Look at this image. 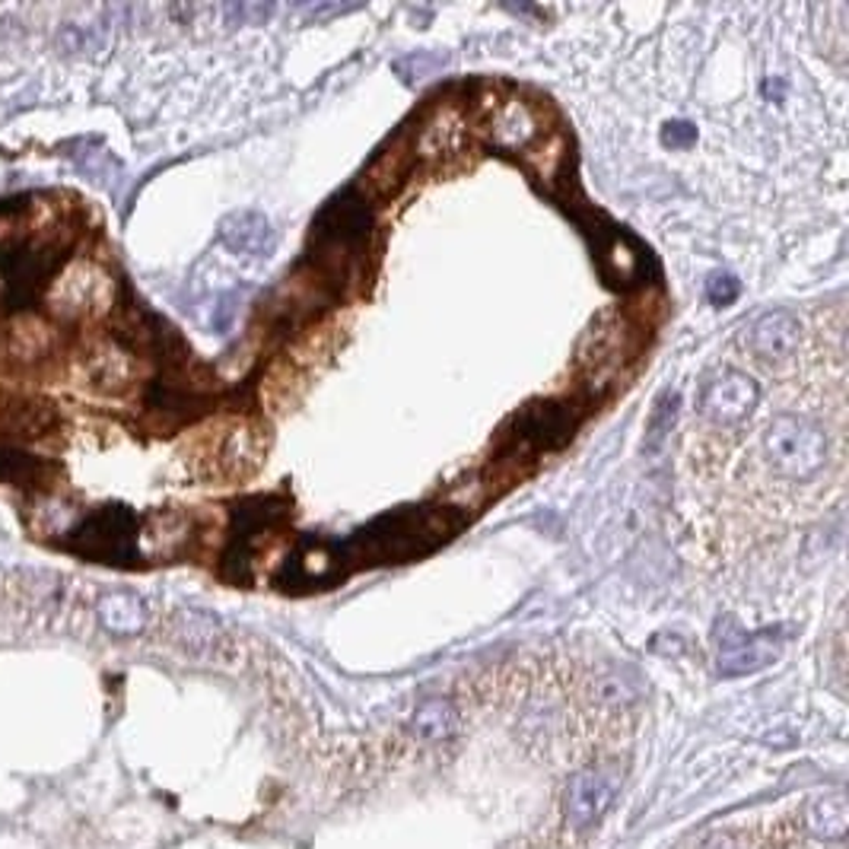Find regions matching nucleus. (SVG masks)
<instances>
[{"mask_svg":"<svg viewBox=\"0 0 849 849\" xmlns=\"http://www.w3.org/2000/svg\"><path fill=\"white\" fill-rule=\"evenodd\" d=\"M459 512L449 507L442 510H401L376 519L369 529L357 532L344 548L340 558L360 566H382V563H405V560L423 558L442 541H449L461 529Z\"/></svg>","mask_w":849,"mask_h":849,"instance_id":"1","label":"nucleus"},{"mask_svg":"<svg viewBox=\"0 0 849 849\" xmlns=\"http://www.w3.org/2000/svg\"><path fill=\"white\" fill-rule=\"evenodd\" d=\"M372 233V214L366 207V197L357 192H344L321 207L313 223V262L325 274H344L347 262L364 255Z\"/></svg>","mask_w":849,"mask_h":849,"instance_id":"2","label":"nucleus"},{"mask_svg":"<svg viewBox=\"0 0 849 849\" xmlns=\"http://www.w3.org/2000/svg\"><path fill=\"white\" fill-rule=\"evenodd\" d=\"M760 449L770 471L786 481H808L827 464L825 430L796 413H777L760 437Z\"/></svg>","mask_w":849,"mask_h":849,"instance_id":"3","label":"nucleus"},{"mask_svg":"<svg viewBox=\"0 0 849 849\" xmlns=\"http://www.w3.org/2000/svg\"><path fill=\"white\" fill-rule=\"evenodd\" d=\"M290 512V500L284 493H270V497H255L236 510V529L229 538V551H226V576L233 583H248V566L255 551L262 548L267 532H274Z\"/></svg>","mask_w":849,"mask_h":849,"instance_id":"4","label":"nucleus"},{"mask_svg":"<svg viewBox=\"0 0 849 849\" xmlns=\"http://www.w3.org/2000/svg\"><path fill=\"white\" fill-rule=\"evenodd\" d=\"M112 296H115V287H112L109 274L102 267L90 265V262H80V265L68 267L58 277L49 303L54 316L90 318L105 313L112 306Z\"/></svg>","mask_w":849,"mask_h":849,"instance_id":"5","label":"nucleus"},{"mask_svg":"<svg viewBox=\"0 0 849 849\" xmlns=\"http://www.w3.org/2000/svg\"><path fill=\"white\" fill-rule=\"evenodd\" d=\"M73 548L99 563H127L134 560V548H137V522L124 507H109L90 515L76 529Z\"/></svg>","mask_w":849,"mask_h":849,"instance_id":"6","label":"nucleus"},{"mask_svg":"<svg viewBox=\"0 0 849 849\" xmlns=\"http://www.w3.org/2000/svg\"><path fill=\"white\" fill-rule=\"evenodd\" d=\"M576 427H580V413L566 401H538L519 411L512 423V437L534 452H551L566 446L576 433Z\"/></svg>","mask_w":849,"mask_h":849,"instance_id":"7","label":"nucleus"},{"mask_svg":"<svg viewBox=\"0 0 849 849\" xmlns=\"http://www.w3.org/2000/svg\"><path fill=\"white\" fill-rule=\"evenodd\" d=\"M624 774L617 767H589L580 770L576 777L570 779L566 786V818L573 821V827H592L595 821H602L607 808L614 805L617 792H621Z\"/></svg>","mask_w":849,"mask_h":849,"instance_id":"8","label":"nucleus"},{"mask_svg":"<svg viewBox=\"0 0 849 849\" xmlns=\"http://www.w3.org/2000/svg\"><path fill=\"white\" fill-rule=\"evenodd\" d=\"M760 398V389L748 372L738 369H723L716 372L700 391V413L713 423H741L754 411Z\"/></svg>","mask_w":849,"mask_h":849,"instance_id":"9","label":"nucleus"},{"mask_svg":"<svg viewBox=\"0 0 849 849\" xmlns=\"http://www.w3.org/2000/svg\"><path fill=\"white\" fill-rule=\"evenodd\" d=\"M779 655V633H741L735 624H726L719 631V672L726 678L751 675L767 668Z\"/></svg>","mask_w":849,"mask_h":849,"instance_id":"10","label":"nucleus"},{"mask_svg":"<svg viewBox=\"0 0 849 849\" xmlns=\"http://www.w3.org/2000/svg\"><path fill=\"white\" fill-rule=\"evenodd\" d=\"M344 580V558L340 548L325 544V541H306L284 566V573L277 576V583L293 592H306V589H325V585Z\"/></svg>","mask_w":849,"mask_h":849,"instance_id":"11","label":"nucleus"},{"mask_svg":"<svg viewBox=\"0 0 849 849\" xmlns=\"http://www.w3.org/2000/svg\"><path fill=\"white\" fill-rule=\"evenodd\" d=\"M801 344V321L786 309H774L754 318L751 331H748V347L757 360L764 364H786L796 357Z\"/></svg>","mask_w":849,"mask_h":849,"instance_id":"12","label":"nucleus"},{"mask_svg":"<svg viewBox=\"0 0 849 849\" xmlns=\"http://www.w3.org/2000/svg\"><path fill=\"white\" fill-rule=\"evenodd\" d=\"M538 115L525 102L519 99H507V102H497L490 109V119H487V144L497 146V150H507V153H515V150H525L538 137Z\"/></svg>","mask_w":849,"mask_h":849,"instance_id":"13","label":"nucleus"},{"mask_svg":"<svg viewBox=\"0 0 849 849\" xmlns=\"http://www.w3.org/2000/svg\"><path fill=\"white\" fill-rule=\"evenodd\" d=\"M219 239L229 252L245 255V258H267L274 252V229L262 214L255 211H239L219 223Z\"/></svg>","mask_w":849,"mask_h":849,"instance_id":"14","label":"nucleus"},{"mask_svg":"<svg viewBox=\"0 0 849 849\" xmlns=\"http://www.w3.org/2000/svg\"><path fill=\"white\" fill-rule=\"evenodd\" d=\"M599 258H602V270L611 284H633L640 280L643 274V265H646V252L640 245L633 243L631 236L624 229H607L605 239L599 245Z\"/></svg>","mask_w":849,"mask_h":849,"instance_id":"15","label":"nucleus"},{"mask_svg":"<svg viewBox=\"0 0 849 849\" xmlns=\"http://www.w3.org/2000/svg\"><path fill=\"white\" fill-rule=\"evenodd\" d=\"M99 621L115 636H134L146 627V605L131 592H112L99 602Z\"/></svg>","mask_w":849,"mask_h":849,"instance_id":"16","label":"nucleus"},{"mask_svg":"<svg viewBox=\"0 0 849 849\" xmlns=\"http://www.w3.org/2000/svg\"><path fill=\"white\" fill-rule=\"evenodd\" d=\"M54 423V411L39 401H10L0 408V430L7 437L39 439L45 437Z\"/></svg>","mask_w":849,"mask_h":849,"instance_id":"17","label":"nucleus"},{"mask_svg":"<svg viewBox=\"0 0 849 849\" xmlns=\"http://www.w3.org/2000/svg\"><path fill=\"white\" fill-rule=\"evenodd\" d=\"M805 825L821 840H840L849 827V805L843 792L818 796L805 811Z\"/></svg>","mask_w":849,"mask_h":849,"instance_id":"18","label":"nucleus"},{"mask_svg":"<svg viewBox=\"0 0 849 849\" xmlns=\"http://www.w3.org/2000/svg\"><path fill=\"white\" fill-rule=\"evenodd\" d=\"M411 726L423 741H446L456 732V726H459V716H456V709H452L449 700L433 697V700H423V704L417 706Z\"/></svg>","mask_w":849,"mask_h":849,"instance_id":"19","label":"nucleus"},{"mask_svg":"<svg viewBox=\"0 0 849 849\" xmlns=\"http://www.w3.org/2000/svg\"><path fill=\"white\" fill-rule=\"evenodd\" d=\"M86 376L96 382L102 391H122L131 382V366H127V354L122 350H99L86 360Z\"/></svg>","mask_w":849,"mask_h":849,"instance_id":"20","label":"nucleus"},{"mask_svg":"<svg viewBox=\"0 0 849 849\" xmlns=\"http://www.w3.org/2000/svg\"><path fill=\"white\" fill-rule=\"evenodd\" d=\"M49 347V328L39 325V321H23V325H17L13 335H10V350H13V357H20V360H39Z\"/></svg>","mask_w":849,"mask_h":849,"instance_id":"21","label":"nucleus"},{"mask_svg":"<svg viewBox=\"0 0 849 849\" xmlns=\"http://www.w3.org/2000/svg\"><path fill=\"white\" fill-rule=\"evenodd\" d=\"M706 296H709L713 306H728V303H735V296H738V280H735L732 274H716V277L706 284Z\"/></svg>","mask_w":849,"mask_h":849,"instance_id":"22","label":"nucleus"},{"mask_svg":"<svg viewBox=\"0 0 849 849\" xmlns=\"http://www.w3.org/2000/svg\"><path fill=\"white\" fill-rule=\"evenodd\" d=\"M672 420H675V395H665L658 405H655L653 420H649V433H653V442L662 439V430H668L672 427Z\"/></svg>","mask_w":849,"mask_h":849,"instance_id":"23","label":"nucleus"},{"mask_svg":"<svg viewBox=\"0 0 849 849\" xmlns=\"http://www.w3.org/2000/svg\"><path fill=\"white\" fill-rule=\"evenodd\" d=\"M697 137V127H691V124L675 122V124H665V131H662V141L668 146H684L691 144Z\"/></svg>","mask_w":849,"mask_h":849,"instance_id":"24","label":"nucleus"}]
</instances>
